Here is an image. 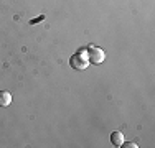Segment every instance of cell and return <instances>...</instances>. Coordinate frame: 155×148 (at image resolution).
Listing matches in <instances>:
<instances>
[{
  "label": "cell",
  "instance_id": "6da1fadb",
  "mask_svg": "<svg viewBox=\"0 0 155 148\" xmlns=\"http://www.w3.org/2000/svg\"><path fill=\"white\" fill-rule=\"evenodd\" d=\"M69 66L76 71H83L89 66V59H87V50H81L76 54H73L69 59Z\"/></svg>",
  "mask_w": 155,
  "mask_h": 148
},
{
  "label": "cell",
  "instance_id": "7a4b0ae2",
  "mask_svg": "<svg viewBox=\"0 0 155 148\" xmlns=\"http://www.w3.org/2000/svg\"><path fill=\"white\" fill-rule=\"evenodd\" d=\"M87 59H89V63H93V64H102L104 59H106V53L101 48L91 46L89 50H87Z\"/></svg>",
  "mask_w": 155,
  "mask_h": 148
},
{
  "label": "cell",
  "instance_id": "3957f363",
  "mask_svg": "<svg viewBox=\"0 0 155 148\" xmlns=\"http://www.w3.org/2000/svg\"><path fill=\"white\" fill-rule=\"evenodd\" d=\"M13 97L8 91H0V107H8L12 104Z\"/></svg>",
  "mask_w": 155,
  "mask_h": 148
},
{
  "label": "cell",
  "instance_id": "277c9868",
  "mask_svg": "<svg viewBox=\"0 0 155 148\" xmlns=\"http://www.w3.org/2000/svg\"><path fill=\"white\" fill-rule=\"evenodd\" d=\"M110 143H112L114 146H120V145H122V143H124V135H122V132L116 130V132L110 133Z\"/></svg>",
  "mask_w": 155,
  "mask_h": 148
},
{
  "label": "cell",
  "instance_id": "5b68a950",
  "mask_svg": "<svg viewBox=\"0 0 155 148\" xmlns=\"http://www.w3.org/2000/svg\"><path fill=\"white\" fill-rule=\"evenodd\" d=\"M120 146H122V148H137L139 145H137V143H134V142H129V143H122Z\"/></svg>",
  "mask_w": 155,
  "mask_h": 148
}]
</instances>
